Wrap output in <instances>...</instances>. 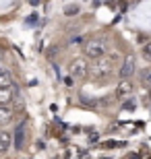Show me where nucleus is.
<instances>
[{"label":"nucleus","instance_id":"1","mask_svg":"<svg viewBox=\"0 0 151 159\" xmlns=\"http://www.w3.org/2000/svg\"><path fill=\"white\" fill-rule=\"evenodd\" d=\"M114 70V60L112 58H104V56H99V58H95V64L89 66V75H91L93 79H106L110 72Z\"/></svg>","mask_w":151,"mask_h":159},{"label":"nucleus","instance_id":"2","mask_svg":"<svg viewBox=\"0 0 151 159\" xmlns=\"http://www.w3.org/2000/svg\"><path fill=\"white\" fill-rule=\"evenodd\" d=\"M83 52H85V56L87 58H99V56H104L106 52H108V46H106L104 39H99V37H95V39H89L87 43H85V48H83Z\"/></svg>","mask_w":151,"mask_h":159},{"label":"nucleus","instance_id":"3","mask_svg":"<svg viewBox=\"0 0 151 159\" xmlns=\"http://www.w3.org/2000/svg\"><path fill=\"white\" fill-rule=\"evenodd\" d=\"M68 70H70V77L73 79H85L89 75V64H87L85 58H77V60L70 62Z\"/></svg>","mask_w":151,"mask_h":159},{"label":"nucleus","instance_id":"4","mask_svg":"<svg viewBox=\"0 0 151 159\" xmlns=\"http://www.w3.org/2000/svg\"><path fill=\"white\" fill-rule=\"evenodd\" d=\"M134 66H137L134 56H133V54H126L124 60H122V64H120V77L122 79H130V77H133V72H134Z\"/></svg>","mask_w":151,"mask_h":159},{"label":"nucleus","instance_id":"5","mask_svg":"<svg viewBox=\"0 0 151 159\" xmlns=\"http://www.w3.org/2000/svg\"><path fill=\"white\" fill-rule=\"evenodd\" d=\"M17 97V87H0V106H8Z\"/></svg>","mask_w":151,"mask_h":159},{"label":"nucleus","instance_id":"6","mask_svg":"<svg viewBox=\"0 0 151 159\" xmlns=\"http://www.w3.org/2000/svg\"><path fill=\"white\" fill-rule=\"evenodd\" d=\"M134 91V85L128 79H124L122 83H118V87H116V97L118 99H124V97H128V95Z\"/></svg>","mask_w":151,"mask_h":159},{"label":"nucleus","instance_id":"7","mask_svg":"<svg viewBox=\"0 0 151 159\" xmlns=\"http://www.w3.org/2000/svg\"><path fill=\"white\" fill-rule=\"evenodd\" d=\"M11 145H12V134L6 132V130H2L0 132V155H4L11 149Z\"/></svg>","mask_w":151,"mask_h":159},{"label":"nucleus","instance_id":"8","mask_svg":"<svg viewBox=\"0 0 151 159\" xmlns=\"http://www.w3.org/2000/svg\"><path fill=\"white\" fill-rule=\"evenodd\" d=\"M12 110L8 106H0V126H6V124L12 122Z\"/></svg>","mask_w":151,"mask_h":159},{"label":"nucleus","instance_id":"9","mask_svg":"<svg viewBox=\"0 0 151 159\" xmlns=\"http://www.w3.org/2000/svg\"><path fill=\"white\" fill-rule=\"evenodd\" d=\"M23 141H25V124H19L15 130V149H23Z\"/></svg>","mask_w":151,"mask_h":159},{"label":"nucleus","instance_id":"10","mask_svg":"<svg viewBox=\"0 0 151 159\" xmlns=\"http://www.w3.org/2000/svg\"><path fill=\"white\" fill-rule=\"evenodd\" d=\"M12 85H15V79H12V75L4 70L2 75H0V87H12Z\"/></svg>","mask_w":151,"mask_h":159},{"label":"nucleus","instance_id":"11","mask_svg":"<svg viewBox=\"0 0 151 159\" xmlns=\"http://www.w3.org/2000/svg\"><path fill=\"white\" fill-rule=\"evenodd\" d=\"M122 143H118V141H106L104 143V149H114V147H120Z\"/></svg>","mask_w":151,"mask_h":159},{"label":"nucleus","instance_id":"12","mask_svg":"<svg viewBox=\"0 0 151 159\" xmlns=\"http://www.w3.org/2000/svg\"><path fill=\"white\" fill-rule=\"evenodd\" d=\"M143 56H145L147 60H151V43H145V46H143Z\"/></svg>","mask_w":151,"mask_h":159},{"label":"nucleus","instance_id":"13","mask_svg":"<svg viewBox=\"0 0 151 159\" xmlns=\"http://www.w3.org/2000/svg\"><path fill=\"white\" fill-rule=\"evenodd\" d=\"M143 83L151 85V70H143Z\"/></svg>","mask_w":151,"mask_h":159},{"label":"nucleus","instance_id":"14","mask_svg":"<svg viewBox=\"0 0 151 159\" xmlns=\"http://www.w3.org/2000/svg\"><path fill=\"white\" fill-rule=\"evenodd\" d=\"M64 12H66V15H77V12H79V6H66Z\"/></svg>","mask_w":151,"mask_h":159},{"label":"nucleus","instance_id":"15","mask_svg":"<svg viewBox=\"0 0 151 159\" xmlns=\"http://www.w3.org/2000/svg\"><path fill=\"white\" fill-rule=\"evenodd\" d=\"M97 139H99L97 132H91V134H89V141H91V143H97Z\"/></svg>","mask_w":151,"mask_h":159},{"label":"nucleus","instance_id":"16","mask_svg":"<svg viewBox=\"0 0 151 159\" xmlns=\"http://www.w3.org/2000/svg\"><path fill=\"white\" fill-rule=\"evenodd\" d=\"M29 2H31V4H33V6H35V4H37V2H40V0H29Z\"/></svg>","mask_w":151,"mask_h":159},{"label":"nucleus","instance_id":"17","mask_svg":"<svg viewBox=\"0 0 151 159\" xmlns=\"http://www.w3.org/2000/svg\"><path fill=\"white\" fill-rule=\"evenodd\" d=\"M2 72H4V66H0V75H2Z\"/></svg>","mask_w":151,"mask_h":159}]
</instances>
